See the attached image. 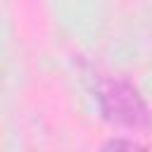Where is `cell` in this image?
Segmentation results:
<instances>
[{"instance_id": "1", "label": "cell", "mask_w": 152, "mask_h": 152, "mask_svg": "<svg viewBox=\"0 0 152 152\" xmlns=\"http://www.w3.org/2000/svg\"><path fill=\"white\" fill-rule=\"evenodd\" d=\"M95 100L102 116L121 128H147L152 124V109L142 93L124 76H100L95 81Z\"/></svg>"}, {"instance_id": "2", "label": "cell", "mask_w": 152, "mask_h": 152, "mask_svg": "<svg viewBox=\"0 0 152 152\" xmlns=\"http://www.w3.org/2000/svg\"><path fill=\"white\" fill-rule=\"evenodd\" d=\"M100 152H147V150L131 138H109L100 147Z\"/></svg>"}]
</instances>
